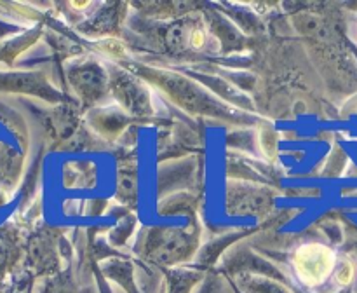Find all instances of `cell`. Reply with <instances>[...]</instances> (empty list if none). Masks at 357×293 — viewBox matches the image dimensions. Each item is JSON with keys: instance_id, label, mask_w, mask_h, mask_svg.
Returning <instances> with one entry per match:
<instances>
[{"instance_id": "obj_1", "label": "cell", "mask_w": 357, "mask_h": 293, "mask_svg": "<svg viewBox=\"0 0 357 293\" xmlns=\"http://www.w3.org/2000/svg\"><path fill=\"white\" fill-rule=\"evenodd\" d=\"M199 236L192 229L160 227L150 229L143 237L142 251L149 260L160 265H174L188 260L197 248Z\"/></svg>"}, {"instance_id": "obj_2", "label": "cell", "mask_w": 357, "mask_h": 293, "mask_svg": "<svg viewBox=\"0 0 357 293\" xmlns=\"http://www.w3.org/2000/svg\"><path fill=\"white\" fill-rule=\"evenodd\" d=\"M293 269L302 283L317 286L326 281L337 269V258L331 248L321 243H305L293 255Z\"/></svg>"}, {"instance_id": "obj_3", "label": "cell", "mask_w": 357, "mask_h": 293, "mask_svg": "<svg viewBox=\"0 0 357 293\" xmlns=\"http://www.w3.org/2000/svg\"><path fill=\"white\" fill-rule=\"evenodd\" d=\"M70 82L84 103H96L110 89V77L98 63H82L72 68Z\"/></svg>"}, {"instance_id": "obj_4", "label": "cell", "mask_w": 357, "mask_h": 293, "mask_svg": "<svg viewBox=\"0 0 357 293\" xmlns=\"http://www.w3.org/2000/svg\"><path fill=\"white\" fill-rule=\"evenodd\" d=\"M110 91L117 98L122 108L131 115H149L152 112L150 105V94L145 86L139 84L135 77L129 73L119 72L110 77Z\"/></svg>"}, {"instance_id": "obj_5", "label": "cell", "mask_w": 357, "mask_h": 293, "mask_svg": "<svg viewBox=\"0 0 357 293\" xmlns=\"http://www.w3.org/2000/svg\"><path fill=\"white\" fill-rule=\"evenodd\" d=\"M234 201V206L229 209H234L236 215H257L261 209L267 208V195L257 188H243L239 192L229 194V202Z\"/></svg>"}, {"instance_id": "obj_6", "label": "cell", "mask_w": 357, "mask_h": 293, "mask_svg": "<svg viewBox=\"0 0 357 293\" xmlns=\"http://www.w3.org/2000/svg\"><path fill=\"white\" fill-rule=\"evenodd\" d=\"M93 126L98 129V133L103 136H115L122 133L128 124V117L122 112L117 110H98L94 112Z\"/></svg>"}, {"instance_id": "obj_7", "label": "cell", "mask_w": 357, "mask_h": 293, "mask_svg": "<svg viewBox=\"0 0 357 293\" xmlns=\"http://www.w3.org/2000/svg\"><path fill=\"white\" fill-rule=\"evenodd\" d=\"M96 170L87 166L86 163H75L70 166V170H65V183L66 187L72 188H86L94 183Z\"/></svg>"}, {"instance_id": "obj_8", "label": "cell", "mask_w": 357, "mask_h": 293, "mask_svg": "<svg viewBox=\"0 0 357 293\" xmlns=\"http://www.w3.org/2000/svg\"><path fill=\"white\" fill-rule=\"evenodd\" d=\"M135 167H121L119 170V183H117V188H119V199H122V201H132V199L136 197V190H138V178H136V173Z\"/></svg>"}, {"instance_id": "obj_9", "label": "cell", "mask_w": 357, "mask_h": 293, "mask_svg": "<svg viewBox=\"0 0 357 293\" xmlns=\"http://www.w3.org/2000/svg\"><path fill=\"white\" fill-rule=\"evenodd\" d=\"M246 293H288L281 285L274 281H268L265 278H250L246 279V283H243Z\"/></svg>"}, {"instance_id": "obj_10", "label": "cell", "mask_w": 357, "mask_h": 293, "mask_svg": "<svg viewBox=\"0 0 357 293\" xmlns=\"http://www.w3.org/2000/svg\"><path fill=\"white\" fill-rule=\"evenodd\" d=\"M195 283L194 274H176L171 279L169 293H188Z\"/></svg>"}, {"instance_id": "obj_11", "label": "cell", "mask_w": 357, "mask_h": 293, "mask_svg": "<svg viewBox=\"0 0 357 293\" xmlns=\"http://www.w3.org/2000/svg\"><path fill=\"white\" fill-rule=\"evenodd\" d=\"M261 150L267 153V157H274L278 152V135H275L272 129H265L264 135H261Z\"/></svg>"}, {"instance_id": "obj_12", "label": "cell", "mask_w": 357, "mask_h": 293, "mask_svg": "<svg viewBox=\"0 0 357 293\" xmlns=\"http://www.w3.org/2000/svg\"><path fill=\"white\" fill-rule=\"evenodd\" d=\"M335 279H337L340 285H349V283L354 279V265L351 262H342L337 269H335Z\"/></svg>"}]
</instances>
